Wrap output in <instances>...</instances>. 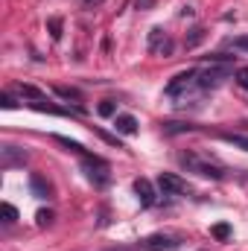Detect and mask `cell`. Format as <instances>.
<instances>
[{
  "label": "cell",
  "mask_w": 248,
  "mask_h": 251,
  "mask_svg": "<svg viewBox=\"0 0 248 251\" xmlns=\"http://www.w3.org/2000/svg\"><path fill=\"white\" fill-rule=\"evenodd\" d=\"M178 164L184 167L187 173H196V176H204V178H225V170L219 167V164H213L210 158H204V155H196V152H184V155H178Z\"/></svg>",
  "instance_id": "6da1fadb"
},
{
  "label": "cell",
  "mask_w": 248,
  "mask_h": 251,
  "mask_svg": "<svg viewBox=\"0 0 248 251\" xmlns=\"http://www.w3.org/2000/svg\"><path fill=\"white\" fill-rule=\"evenodd\" d=\"M234 73V64H213L207 70H198V88H219L228 76Z\"/></svg>",
  "instance_id": "7a4b0ae2"
},
{
  "label": "cell",
  "mask_w": 248,
  "mask_h": 251,
  "mask_svg": "<svg viewBox=\"0 0 248 251\" xmlns=\"http://www.w3.org/2000/svg\"><path fill=\"white\" fill-rule=\"evenodd\" d=\"M181 246V237H173V234H152L140 243V251H173Z\"/></svg>",
  "instance_id": "3957f363"
},
{
  "label": "cell",
  "mask_w": 248,
  "mask_h": 251,
  "mask_svg": "<svg viewBox=\"0 0 248 251\" xmlns=\"http://www.w3.org/2000/svg\"><path fill=\"white\" fill-rule=\"evenodd\" d=\"M85 173H88V178L97 184V187H105L108 181H111V176H108V164L105 161H99V158H85Z\"/></svg>",
  "instance_id": "277c9868"
},
{
  "label": "cell",
  "mask_w": 248,
  "mask_h": 251,
  "mask_svg": "<svg viewBox=\"0 0 248 251\" xmlns=\"http://www.w3.org/2000/svg\"><path fill=\"white\" fill-rule=\"evenodd\" d=\"M26 149H21V146H12V143H6V146H0V167L3 170H12V167H24L26 164Z\"/></svg>",
  "instance_id": "5b68a950"
},
{
  "label": "cell",
  "mask_w": 248,
  "mask_h": 251,
  "mask_svg": "<svg viewBox=\"0 0 248 251\" xmlns=\"http://www.w3.org/2000/svg\"><path fill=\"white\" fill-rule=\"evenodd\" d=\"M193 85H198V70H184V73H178V76L167 85V97H181V94L190 91Z\"/></svg>",
  "instance_id": "8992f818"
},
{
  "label": "cell",
  "mask_w": 248,
  "mask_h": 251,
  "mask_svg": "<svg viewBox=\"0 0 248 251\" xmlns=\"http://www.w3.org/2000/svg\"><path fill=\"white\" fill-rule=\"evenodd\" d=\"M158 187L164 190V196H184V193H190L187 181L178 178L175 173H161L158 176Z\"/></svg>",
  "instance_id": "52a82bcc"
},
{
  "label": "cell",
  "mask_w": 248,
  "mask_h": 251,
  "mask_svg": "<svg viewBox=\"0 0 248 251\" xmlns=\"http://www.w3.org/2000/svg\"><path fill=\"white\" fill-rule=\"evenodd\" d=\"M134 193H137V199H140V204H143V207H152V204L158 201L155 187H152V181H149V178H137V181H134Z\"/></svg>",
  "instance_id": "ba28073f"
},
{
  "label": "cell",
  "mask_w": 248,
  "mask_h": 251,
  "mask_svg": "<svg viewBox=\"0 0 248 251\" xmlns=\"http://www.w3.org/2000/svg\"><path fill=\"white\" fill-rule=\"evenodd\" d=\"M149 50H152V53H170V50H173V41L164 35L161 26H155V29L149 32Z\"/></svg>",
  "instance_id": "9c48e42d"
},
{
  "label": "cell",
  "mask_w": 248,
  "mask_h": 251,
  "mask_svg": "<svg viewBox=\"0 0 248 251\" xmlns=\"http://www.w3.org/2000/svg\"><path fill=\"white\" fill-rule=\"evenodd\" d=\"M21 100H29V105H38V102H50L47 97H44V91H38V88H32V85H15L12 88Z\"/></svg>",
  "instance_id": "30bf717a"
},
{
  "label": "cell",
  "mask_w": 248,
  "mask_h": 251,
  "mask_svg": "<svg viewBox=\"0 0 248 251\" xmlns=\"http://www.w3.org/2000/svg\"><path fill=\"white\" fill-rule=\"evenodd\" d=\"M114 128H117L120 134H134V131H137V120H134L131 114H117V117H114Z\"/></svg>",
  "instance_id": "8fae6325"
},
{
  "label": "cell",
  "mask_w": 248,
  "mask_h": 251,
  "mask_svg": "<svg viewBox=\"0 0 248 251\" xmlns=\"http://www.w3.org/2000/svg\"><path fill=\"white\" fill-rule=\"evenodd\" d=\"M53 140H56V143H62L64 149H70V152H76V155H85V158H88V152H85V146H82V143H76V140H70V137H62V134H53Z\"/></svg>",
  "instance_id": "7c38bea8"
},
{
  "label": "cell",
  "mask_w": 248,
  "mask_h": 251,
  "mask_svg": "<svg viewBox=\"0 0 248 251\" xmlns=\"http://www.w3.org/2000/svg\"><path fill=\"white\" fill-rule=\"evenodd\" d=\"M201 41H204V29H201V26H196V29H193V32H190V35H187L184 47H187V50H193V47H198V44H201Z\"/></svg>",
  "instance_id": "4fadbf2b"
},
{
  "label": "cell",
  "mask_w": 248,
  "mask_h": 251,
  "mask_svg": "<svg viewBox=\"0 0 248 251\" xmlns=\"http://www.w3.org/2000/svg\"><path fill=\"white\" fill-rule=\"evenodd\" d=\"M29 184H32V193H35L38 199H47V196H50V187L41 181V176H32V181H29Z\"/></svg>",
  "instance_id": "5bb4252c"
},
{
  "label": "cell",
  "mask_w": 248,
  "mask_h": 251,
  "mask_svg": "<svg viewBox=\"0 0 248 251\" xmlns=\"http://www.w3.org/2000/svg\"><path fill=\"white\" fill-rule=\"evenodd\" d=\"M222 140H225V143H234V146H240V149L248 152V137L246 134H222Z\"/></svg>",
  "instance_id": "9a60e30c"
},
{
  "label": "cell",
  "mask_w": 248,
  "mask_h": 251,
  "mask_svg": "<svg viewBox=\"0 0 248 251\" xmlns=\"http://www.w3.org/2000/svg\"><path fill=\"white\" fill-rule=\"evenodd\" d=\"M0 213H3V222H15L18 219V210L12 204H0Z\"/></svg>",
  "instance_id": "2e32d148"
},
{
  "label": "cell",
  "mask_w": 248,
  "mask_h": 251,
  "mask_svg": "<svg viewBox=\"0 0 248 251\" xmlns=\"http://www.w3.org/2000/svg\"><path fill=\"white\" fill-rule=\"evenodd\" d=\"M228 47H234V50H243V53H248V35L231 38V41H228Z\"/></svg>",
  "instance_id": "e0dca14e"
},
{
  "label": "cell",
  "mask_w": 248,
  "mask_h": 251,
  "mask_svg": "<svg viewBox=\"0 0 248 251\" xmlns=\"http://www.w3.org/2000/svg\"><path fill=\"white\" fill-rule=\"evenodd\" d=\"M114 111H117V105H114L111 100H105V102H99V114H102V117H114Z\"/></svg>",
  "instance_id": "ac0fdd59"
},
{
  "label": "cell",
  "mask_w": 248,
  "mask_h": 251,
  "mask_svg": "<svg viewBox=\"0 0 248 251\" xmlns=\"http://www.w3.org/2000/svg\"><path fill=\"white\" fill-rule=\"evenodd\" d=\"M213 237H216V240H228V237H231V225H225V222L216 225V228H213Z\"/></svg>",
  "instance_id": "d6986e66"
},
{
  "label": "cell",
  "mask_w": 248,
  "mask_h": 251,
  "mask_svg": "<svg viewBox=\"0 0 248 251\" xmlns=\"http://www.w3.org/2000/svg\"><path fill=\"white\" fill-rule=\"evenodd\" d=\"M50 35H53L56 41L62 38V21H59V18H50Z\"/></svg>",
  "instance_id": "ffe728a7"
},
{
  "label": "cell",
  "mask_w": 248,
  "mask_h": 251,
  "mask_svg": "<svg viewBox=\"0 0 248 251\" xmlns=\"http://www.w3.org/2000/svg\"><path fill=\"white\" fill-rule=\"evenodd\" d=\"M237 85L248 91V67H240V70H237Z\"/></svg>",
  "instance_id": "44dd1931"
},
{
  "label": "cell",
  "mask_w": 248,
  "mask_h": 251,
  "mask_svg": "<svg viewBox=\"0 0 248 251\" xmlns=\"http://www.w3.org/2000/svg\"><path fill=\"white\" fill-rule=\"evenodd\" d=\"M50 222H53V213H50V210H41V213H38V225L44 228V225H50Z\"/></svg>",
  "instance_id": "7402d4cb"
},
{
  "label": "cell",
  "mask_w": 248,
  "mask_h": 251,
  "mask_svg": "<svg viewBox=\"0 0 248 251\" xmlns=\"http://www.w3.org/2000/svg\"><path fill=\"white\" fill-rule=\"evenodd\" d=\"M193 126H181V123H167V131L170 134H175V131H190Z\"/></svg>",
  "instance_id": "603a6c76"
},
{
  "label": "cell",
  "mask_w": 248,
  "mask_h": 251,
  "mask_svg": "<svg viewBox=\"0 0 248 251\" xmlns=\"http://www.w3.org/2000/svg\"><path fill=\"white\" fill-rule=\"evenodd\" d=\"M0 105H3V108H15L18 102L12 100V94H3V97H0Z\"/></svg>",
  "instance_id": "cb8c5ba5"
},
{
  "label": "cell",
  "mask_w": 248,
  "mask_h": 251,
  "mask_svg": "<svg viewBox=\"0 0 248 251\" xmlns=\"http://www.w3.org/2000/svg\"><path fill=\"white\" fill-rule=\"evenodd\" d=\"M152 3H155V0H137V9H149Z\"/></svg>",
  "instance_id": "d4e9b609"
}]
</instances>
